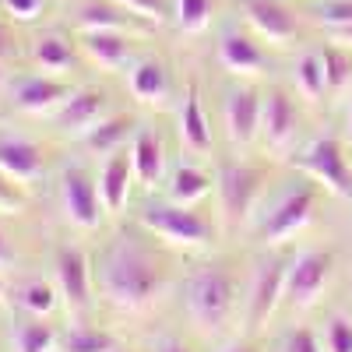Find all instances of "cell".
Segmentation results:
<instances>
[{
	"instance_id": "30",
	"label": "cell",
	"mask_w": 352,
	"mask_h": 352,
	"mask_svg": "<svg viewBox=\"0 0 352 352\" xmlns=\"http://www.w3.org/2000/svg\"><path fill=\"white\" fill-rule=\"evenodd\" d=\"M176 28L187 36H197L212 21V0H176Z\"/></svg>"
},
{
	"instance_id": "8",
	"label": "cell",
	"mask_w": 352,
	"mask_h": 352,
	"mask_svg": "<svg viewBox=\"0 0 352 352\" xmlns=\"http://www.w3.org/2000/svg\"><path fill=\"white\" fill-rule=\"evenodd\" d=\"M285 268L289 264L272 257V261H261L257 272H254V285H250V328H261V320H268L272 310L278 307V300L285 296Z\"/></svg>"
},
{
	"instance_id": "28",
	"label": "cell",
	"mask_w": 352,
	"mask_h": 352,
	"mask_svg": "<svg viewBox=\"0 0 352 352\" xmlns=\"http://www.w3.org/2000/svg\"><path fill=\"white\" fill-rule=\"evenodd\" d=\"M78 25L85 28V32H99V28H116V32H131V21L109 8V4H99V0H85V4L78 8Z\"/></svg>"
},
{
	"instance_id": "3",
	"label": "cell",
	"mask_w": 352,
	"mask_h": 352,
	"mask_svg": "<svg viewBox=\"0 0 352 352\" xmlns=\"http://www.w3.org/2000/svg\"><path fill=\"white\" fill-rule=\"evenodd\" d=\"M141 226L152 229L155 236H162L166 243L173 247H204L212 240V226L204 222L197 212H190V204H148V208L141 212Z\"/></svg>"
},
{
	"instance_id": "18",
	"label": "cell",
	"mask_w": 352,
	"mask_h": 352,
	"mask_svg": "<svg viewBox=\"0 0 352 352\" xmlns=\"http://www.w3.org/2000/svg\"><path fill=\"white\" fill-rule=\"evenodd\" d=\"M131 180H134V159L127 152H113L109 162H106V169H102V184H99L106 212H120L124 204H127Z\"/></svg>"
},
{
	"instance_id": "6",
	"label": "cell",
	"mask_w": 352,
	"mask_h": 352,
	"mask_svg": "<svg viewBox=\"0 0 352 352\" xmlns=\"http://www.w3.org/2000/svg\"><path fill=\"white\" fill-rule=\"evenodd\" d=\"M261 190V173L250 166H236V162H226L219 173V201H222V215L226 222H240L247 219V212L254 208Z\"/></svg>"
},
{
	"instance_id": "12",
	"label": "cell",
	"mask_w": 352,
	"mask_h": 352,
	"mask_svg": "<svg viewBox=\"0 0 352 352\" xmlns=\"http://www.w3.org/2000/svg\"><path fill=\"white\" fill-rule=\"evenodd\" d=\"M0 173L18 184H32L43 176V148L25 138H0Z\"/></svg>"
},
{
	"instance_id": "10",
	"label": "cell",
	"mask_w": 352,
	"mask_h": 352,
	"mask_svg": "<svg viewBox=\"0 0 352 352\" xmlns=\"http://www.w3.org/2000/svg\"><path fill=\"white\" fill-rule=\"evenodd\" d=\"M56 285H60V296L67 300V307L74 314L88 310V289H92V275H88V261L81 250L64 247L56 254Z\"/></svg>"
},
{
	"instance_id": "32",
	"label": "cell",
	"mask_w": 352,
	"mask_h": 352,
	"mask_svg": "<svg viewBox=\"0 0 352 352\" xmlns=\"http://www.w3.org/2000/svg\"><path fill=\"white\" fill-rule=\"evenodd\" d=\"M324 56V74H328V92H338V88H345L349 74H352V64H349V56L342 46H331L320 53Z\"/></svg>"
},
{
	"instance_id": "42",
	"label": "cell",
	"mask_w": 352,
	"mask_h": 352,
	"mask_svg": "<svg viewBox=\"0 0 352 352\" xmlns=\"http://www.w3.org/2000/svg\"><path fill=\"white\" fill-rule=\"evenodd\" d=\"M8 261H11V250H8V243H4V232H0V272L8 268Z\"/></svg>"
},
{
	"instance_id": "25",
	"label": "cell",
	"mask_w": 352,
	"mask_h": 352,
	"mask_svg": "<svg viewBox=\"0 0 352 352\" xmlns=\"http://www.w3.org/2000/svg\"><path fill=\"white\" fill-rule=\"evenodd\" d=\"M127 131H131L127 116H109V120H99L92 131H85L81 141H85V148L102 152V155H113V152H120V141L127 138Z\"/></svg>"
},
{
	"instance_id": "14",
	"label": "cell",
	"mask_w": 352,
	"mask_h": 352,
	"mask_svg": "<svg viewBox=\"0 0 352 352\" xmlns=\"http://www.w3.org/2000/svg\"><path fill=\"white\" fill-rule=\"evenodd\" d=\"M226 131L232 144H250V138L261 131V99L250 88H236L226 99Z\"/></svg>"
},
{
	"instance_id": "19",
	"label": "cell",
	"mask_w": 352,
	"mask_h": 352,
	"mask_svg": "<svg viewBox=\"0 0 352 352\" xmlns=\"http://www.w3.org/2000/svg\"><path fill=\"white\" fill-rule=\"evenodd\" d=\"M219 60L229 74H257L264 67V53L243 32H226L219 43Z\"/></svg>"
},
{
	"instance_id": "37",
	"label": "cell",
	"mask_w": 352,
	"mask_h": 352,
	"mask_svg": "<svg viewBox=\"0 0 352 352\" xmlns=\"http://www.w3.org/2000/svg\"><path fill=\"white\" fill-rule=\"evenodd\" d=\"M21 208H25V197L14 190L11 176L0 173V215H18Z\"/></svg>"
},
{
	"instance_id": "29",
	"label": "cell",
	"mask_w": 352,
	"mask_h": 352,
	"mask_svg": "<svg viewBox=\"0 0 352 352\" xmlns=\"http://www.w3.org/2000/svg\"><path fill=\"white\" fill-rule=\"evenodd\" d=\"M56 349V331L43 324V317H32L18 324L14 331V352H53Z\"/></svg>"
},
{
	"instance_id": "36",
	"label": "cell",
	"mask_w": 352,
	"mask_h": 352,
	"mask_svg": "<svg viewBox=\"0 0 352 352\" xmlns=\"http://www.w3.org/2000/svg\"><path fill=\"white\" fill-rule=\"evenodd\" d=\"M4 14H11L14 21H36L43 11V0H0Z\"/></svg>"
},
{
	"instance_id": "7",
	"label": "cell",
	"mask_w": 352,
	"mask_h": 352,
	"mask_svg": "<svg viewBox=\"0 0 352 352\" xmlns=\"http://www.w3.org/2000/svg\"><path fill=\"white\" fill-rule=\"evenodd\" d=\"M310 215H314V190H310V187L292 190V194H285V197L275 204L272 215L264 219L261 240H264V243H282V240H289V236H296V232L310 222Z\"/></svg>"
},
{
	"instance_id": "26",
	"label": "cell",
	"mask_w": 352,
	"mask_h": 352,
	"mask_svg": "<svg viewBox=\"0 0 352 352\" xmlns=\"http://www.w3.org/2000/svg\"><path fill=\"white\" fill-rule=\"evenodd\" d=\"M296 88H300V96L310 99V102L324 99V92H328V74H324V56H320V53L300 56V64H296Z\"/></svg>"
},
{
	"instance_id": "38",
	"label": "cell",
	"mask_w": 352,
	"mask_h": 352,
	"mask_svg": "<svg viewBox=\"0 0 352 352\" xmlns=\"http://www.w3.org/2000/svg\"><path fill=\"white\" fill-rule=\"evenodd\" d=\"M285 352H324V349H320V342H317L314 331L300 328V331H292V335L285 338Z\"/></svg>"
},
{
	"instance_id": "33",
	"label": "cell",
	"mask_w": 352,
	"mask_h": 352,
	"mask_svg": "<svg viewBox=\"0 0 352 352\" xmlns=\"http://www.w3.org/2000/svg\"><path fill=\"white\" fill-rule=\"evenodd\" d=\"M317 21L338 32V28H349L352 25V0H324V4L317 8Z\"/></svg>"
},
{
	"instance_id": "24",
	"label": "cell",
	"mask_w": 352,
	"mask_h": 352,
	"mask_svg": "<svg viewBox=\"0 0 352 352\" xmlns=\"http://www.w3.org/2000/svg\"><path fill=\"white\" fill-rule=\"evenodd\" d=\"M32 60L43 67V71H53V74H60L74 64V50L64 36H56V32H46L32 43Z\"/></svg>"
},
{
	"instance_id": "17",
	"label": "cell",
	"mask_w": 352,
	"mask_h": 352,
	"mask_svg": "<svg viewBox=\"0 0 352 352\" xmlns=\"http://www.w3.org/2000/svg\"><path fill=\"white\" fill-rule=\"evenodd\" d=\"M127 85H131V96H134L138 102L155 106V109H166V106H169L173 88H169V74H166V67H162L159 60H141V64H134Z\"/></svg>"
},
{
	"instance_id": "16",
	"label": "cell",
	"mask_w": 352,
	"mask_h": 352,
	"mask_svg": "<svg viewBox=\"0 0 352 352\" xmlns=\"http://www.w3.org/2000/svg\"><path fill=\"white\" fill-rule=\"evenodd\" d=\"M102 113H106V96L85 88V92H71V99L56 109V124H60L64 131L85 134L102 120Z\"/></svg>"
},
{
	"instance_id": "11",
	"label": "cell",
	"mask_w": 352,
	"mask_h": 352,
	"mask_svg": "<svg viewBox=\"0 0 352 352\" xmlns=\"http://www.w3.org/2000/svg\"><path fill=\"white\" fill-rule=\"evenodd\" d=\"M64 212L78 229H96L102 212H99V194L92 187V180L81 169H67L64 173Z\"/></svg>"
},
{
	"instance_id": "39",
	"label": "cell",
	"mask_w": 352,
	"mask_h": 352,
	"mask_svg": "<svg viewBox=\"0 0 352 352\" xmlns=\"http://www.w3.org/2000/svg\"><path fill=\"white\" fill-rule=\"evenodd\" d=\"M11 56H14V39H11V32H8V25L0 21V64L11 60Z\"/></svg>"
},
{
	"instance_id": "31",
	"label": "cell",
	"mask_w": 352,
	"mask_h": 352,
	"mask_svg": "<svg viewBox=\"0 0 352 352\" xmlns=\"http://www.w3.org/2000/svg\"><path fill=\"white\" fill-rule=\"evenodd\" d=\"M116 349V342L106 335V331H96V328H71V335L64 338V352H109Z\"/></svg>"
},
{
	"instance_id": "27",
	"label": "cell",
	"mask_w": 352,
	"mask_h": 352,
	"mask_svg": "<svg viewBox=\"0 0 352 352\" xmlns=\"http://www.w3.org/2000/svg\"><path fill=\"white\" fill-rule=\"evenodd\" d=\"M14 303H18L25 314H32V317H50V314L56 310V289H53L50 282H39V278L21 282V285L14 289Z\"/></svg>"
},
{
	"instance_id": "4",
	"label": "cell",
	"mask_w": 352,
	"mask_h": 352,
	"mask_svg": "<svg viewBox=\"0 0 352 352\" xmlns=\"http://www.w3.org/2000/svg\"><path fill=\"white\" fill-rule=\"evenodd\" d=\"M331 268H335V257L328 250H300L285 268V300L296 310L314 307L320 289L331 278Z\"/></svg>"
},
{
	"instance_id": "34",
	"label": "cell",
	"mask_w": 352,
	"mask_h": 352,
	"mask_svg": "<svg viewBox=\"0 0 352 352\" xmlns=\"http://www.w3.org/2000/svg\"><path fill=\"white\" fill-rule=\"evenodd\" d=\"M113 4L144 18V21H155V25H162L166 14H169V0H113Z\"/></svg>"
},
{
	"instance_id": "22",
	"label": "cell",
	"mask_w": 352,
	"mask_h": 352,
	"mask_svg": "<svg viewBox=\"0 0 352 352\" xmlns=\"http://www.w3.org/2000/svg\"><path fill=\"white\" fill-rule=\"evenodd\" d=\"M131 159H134V176L144 184V187H155L162 184V173H166V155H162V141L148 131H141L134 138V148H131Z\"/></svg>"
},
{
	"instance_id": "35",
	"label": "cell",
	"mask_w": 352,
	"mask_h": 352,
	"mask_svg": "<svg viewBox=\"0 0 352 352\" xmlns=\"http://www.w3.org/2000/svg\"><path fill=\"white\" fill-rule=\"evenodd\" d=\"M324 349L328 352H352V320L349 317H331L324 328Z\"/></svg>"
},
{
	"instance_id": "13",
	"label": "cell",
	"mask_w": 352,
	"mask_h": 352,
	"mask_svg": "<svg viewBox=\"0 0 352 352\" xmlns=\"http://www.w3.org/2000/svg\"><path fill=\"white\" fill-rule=\"evenodd\" d=\"M261 134L275 152H282L296 138V106L285 92H272L261 102Z\"/></svg>"
},
{
	"instance_id": "45",
	"label": "cell",
	"mask_w": 352,
	"mask_h": 352,
	"mask_svg": "<svg viewBox=\"0 0 352 352\" xmlns=\"http://www.w3.org/2000/svg\"><path fill=\"white\" fill-rule=\"evenodd\" d=\"M109 352H131V349H109Z\"/></svg>"
},
{
	"instance_id": "46",
	"label": "cell",
	"mask_w": 352,
	"mask_h": 352,
	"mask_svg": "<svg viewBox=\"0 0 352 352\" xmlns=\"http://www.w3.org/2000/svg\"><path fill=\"white\" fill-rule=\"evenodd\" d=\"M0 78H4V74H0Z\"/></svg>"
},
{
	"instance_id": "9",
	"label": "cell",
	"mask_w": 352,
	"mask_h": 352,
	"mask_svg": "<svg viewBox=\"0 0 352 352\" xmlns=\"http://www.w3.org/2000/svg\"><path fill=\"white\" fill-rule=\"evenodd\" d=\"M240 8L247 21L254 25V32L261 39H268L275 46H285L296 39V18H292L278 0H240Z\"/></svg>"
},
{
	"instance_id": "23",
	"label": "cell",
	"mask_w": 352,
	"mask_h": 352,
	"mask_svg": "<svg viewBox=\"0 0 352 352\" xmlns=\"http://www.w3.org/2000/svg\"><path fill=\"white\" fill-rule=\"evenodd\" d=\"M208 190H212V176L197 166H180L169 176V201L176 204H197Z\"/></svg>"
},
{
	"instance_id": "20",
	"label": "cell",
	"mask_w": 352,
	"mask_h": 352,
	"mask_svg": "<svg viewBox=\"0 0 352 352\" xmlns=\"http://www.w3.org/2000/svg\"><path fill=\"white\" fill-rule=\"evenodd\" d=\"M85 53L92 56L96 64L102 67H127L131 60V43L127 32H116V28H99V32H85Z\"/></svg>"
},
{
	"instance_id": "5",
	"label": "cell",
	"mask_w": 352,
	"mask_h": 352,
	"mask_svg": "<svg viewBox=\"0 0 352 352\" xmlns=\"http://www.w3.org/2000/svg\"><path fill=\"white\" fill-rule=\"evenodd\" d=\"M300 169L310 173L314 180L324 190H331L335 197H352V169L345 166L342 144L335 138H317L300 155Z\"/></svg>"
},
{
	"instance_id": "41",
	"label": "cell",
	"mask_w": 352,
	"mask_h": 352,
	"mask_svg": "<svg viewBox=\"0 0 352 352\" xmlns=\"http://www.w3.org/2000/svg\"><path fill=\"white\" fill-rule=\"evenodd\" d=\"M155 352H187V345H184V342H176V338H166V342H159Z\"/></svg>"
},
{
	"instance_id": "1",
	"label": "cell",
	"mask_w": 352,
	"mask_h": 352,
	"mask_svg": "<svg viewBox=\"0 0 352 352\" xmlns=\"http://www.w3.org/2000/svg\"><path fill=\"white\" fill-rule=\"evenodd\" d=\"M99 289L102 296L120 310H144L162 289L159 268L141 250L116 243L99 264Z\"/></svg>"
},
{
	"instance_id": "21",
	"label": "cell",
	"mask_w": 352,
	"mask_h": 352,
	"mask_svg": "<svg viewBox=\"0 0 352 352\" xmlns=\"http://www.w3.org/2000/svg\"><path fill=\"white\" fill-rule=\"evenodd\" d=\"M180 141L187 144L190 152H208L212 148V127H208V120H204L197 85L187 88L184 106H180Z\"/></svg>"
},
{
	"instance_id": "43",
	"label": "cell",
	"mask_w": 352,
	"mask_h": 352,
	"mask_svg": "<svg viewBox=\"0 0 352 352\" xmlns=\"http://www.w3.org/2000/svg\"><path fill=\"white\" fill-rule=\"evenodd\" d=\"M222 352H254V349H250L247 342H232V345H226Z\"/></svg>"
},
{
	"instance_id": "15",
	"label": "cell",
	"mask_w": 352,
	"mask_h": 352,
	"mask_svg": "<svg viewBox=\"0 0 352 352\" xmlns=\"http://www.w3.org/2000/svg\"><path fill=\"white\" fill-rule=\"evenodd\" d=\"M71 99V88L53 78H25L14 88V102L25 113H53Z\"/></svg>"
},
{
	"instance_id": "2",
	"label": "cell",
	"mask_w": 352,
	"mask_h": 352,
	"mask_svg": "<svg viewBox=\"0 0 352 352\" xmlns=\"http://www.w3.org/2000/svg\"><path fill=\"white\" fill-rule=\"evenodd\" d=\"M232 275L226 264H208L187 282V314L201 331H222L232 314Z\"/></svg>"
},
{
	"instance_id": "40",
	"label": "cell",
	"mask_w": 352,
	"mask_h": 352,
	"mask_svg": "<svg viewBox=\"0 0 352 352\" xmlns=\"http://www.w3.org/2000/svg\"><path fill=\"white\" fill-rule=\"evenodd\" d=\"M331 39H335L342 50H352V25H349V28H338V32H331Z\"/></svg>"
},
{
	"instance_id": "44",
	"label": "cell",
	"mask_w": 352,
	"mask_h": 352,
	"mask_svg": "<svg viewBox=\"0 0 352 352\" xmlns=\"http://www.w3.org/2000/svg\"><path fill=\"white\" fill-rule=\"evenodd\" d=\"M349 138H352V109H349Z\"/></svg>"
}]
</instances>
